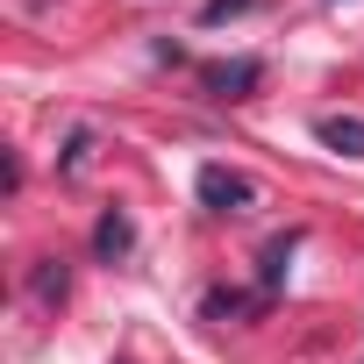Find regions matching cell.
Returning <instances> with one entry per match:
<instances>
[{"label":"cell","instance_id":"1","mask_svg":"<svg viewBox=\"0 0 364 364\" xmlns=\"http://www.w3.org/2000/svg\"><path fill=\"white\" fill-rule=\"evenodd\" d=\"M193 186H200V208H215V215H243L257 200V186H250L243 171H229V164H200Z\"/></svg>","mask_w":364,"mask_h":364},{"label":"cell","instance_id":"2","mask_svg":"<svg viewBox=\"0 0 364 364\" xmlns=\"http://www.w3.org/2000/svg\"><path fill=\"white\" fill-rule=\"evenodd\" d=\"M264 86V65L257 58H229V65H208V93L215 100H250Z\"/></svg>","mask_w":364,"mask_h":364},{"label":"cell","instance_id":"3","mask_svg":"<svg viewBox=\"0 0 364 364\" xmlns=\"http://www.w3.org/2000/svg\"><path fill=\"white\" fill-rule=\"evenodd\" d=\"M93 250H100V257H107V264H122V257H129V250H136V222H129V215H122V208H107V215H100V222H93Z\"/></svg>","mask_w":364,"mask_h":364},{"label":"cell","instance_id":"4","mask_svg":"<svg viewBox=\"0 0 364 364\" xmlns=\"http://www.w3.org/2000/svg\"><path fill=\"white\" fill-rule=\"evenodd\" d=\"M314 136H321L328 150H343V157H364V114H321Z\"/></svg>","mask_w":364,"mask_h":364},{"label":"cell","instance_id":"5","mask_svg":"<svg viewBox=\"0 0 364 364\" xmlns=\"http://www.w3.org/2000/svg\"><path fill=\"white\" fill-rule=\"evenodd\" d=\"M293 243H300V236H272V243H264V272H257V279H264V300L286 286V257H293Z\"/></svg>","mask_w":364,"mask_h":364},{"label":"cell","instance_id":"6","mask_svg":"<svg viewBox=\"0 0 364 364\" xmlns=\"http://www.w3.org/2000/svg\"><path fill=\"white\" fill-rule=\"evenodd\" d=\"M65 286H72V279H65V264H58V257H43V264L29 272V293H36L43 307H58V300H65Z\"/></svg>","mask_w":364,"mask_h":364},{"label":"cell","instance_id":"7","mask_svg":"<svg viewBox=\"0 0 364 364\" xmlns=\"http://www.w3.org/2000/svg\"><path fill=\"white\" fill-rule=\"evenodd\" d=\"M86 157H93V129H72L58 150V171H86Z\"/></svg>","mask_w":364,"mask_h":364},{"label":"cell","instance_id":"8","mask_svg":"<svg viewBox=\"0 0 364 364\" xmlns=\"http://www.w3.org/2000/svg\"><path fill=\"white\" fill-rule=\"evenodd\" d=\"M257 8V0H208V8H200V22L215 29V22H229V15H250Z\"/></svg>","mask_w":364,"mask_h":364}]
</instances>
